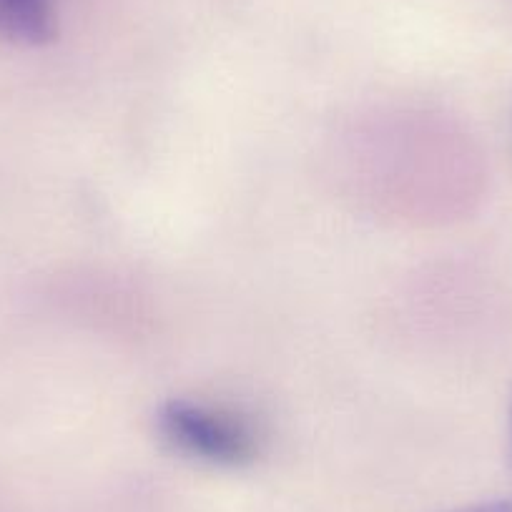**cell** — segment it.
I'll use <instances>...</instances> for the list:
<instances>
[{"label":"cell","instance_id":"obj_2","mask_svg":"<svg viewBox=\"0 0 512 512\" xmlns=\"http://www.w3.org/2000/svg\"><path fill=\"white\" fill-rule=\"evenodd\" d=\"M56 31L53 0H0V36L21 46L48 43Z\"/></svg>","mask_w":512,"mask_h":512},{"label":"cell","instance_id":"obj_3","mask_svg":"<svg viewBox=\"0 0 512 512\" xmlns=\"http://www.w3.org/2000/svg\"><path fill=\"white\" fill-rule=\"evenodd\" d=\"M450 512H512V500H487V502H475V505L457 507Z\"/></svg>","mask_w":512,"mask_h":512},{"label":"cell","instance_id":"obj_4","mask_svg":"<svg viewBox=\"0 0 512 512\" xmlns=\"http://www.w3.org/2000/svg\"><path fill=\"white\" fill-rule=\"evenodd\" d=\"M510 425H512V412H510Z\"/></svg>","mask_w":512,"mask_h":512},{"label":"cell","instance_id":"obj_1","mask_svg":"<svg viewBox=\"0 0 512 512\" xmlns=\"http://www.w3.org/2000/svg\"><path fill=\"white\" fill-rule=\"evenodd\" d=\"M156 425L176 452L216 467L249 465L259 455V437L241 417L189 400L161 405Z\"/></svg>","mask_w":512,"mask_h":512}]
</instances>
